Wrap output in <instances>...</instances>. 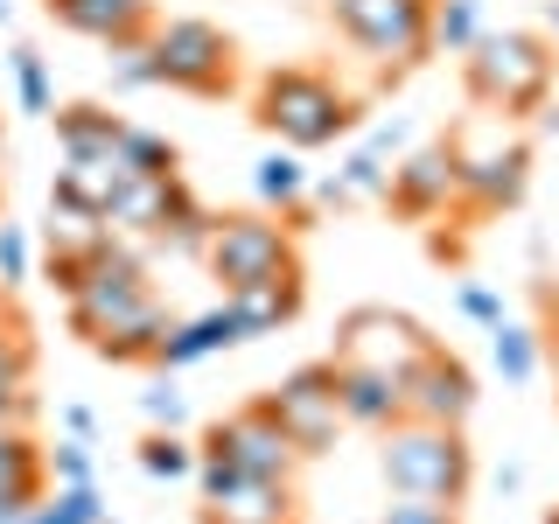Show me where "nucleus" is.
I'll list each match as a JSON object with an SVG mask.
<instances>
[{"instance_id":"f257e3e1","label":"nucleus","mask_w":559,"mask_h":524,"mask_svg":"<svg viewBox=\"0 0 559 524\" xmlns=\"http://www.w3.org/2000/svg\"><path fill=\"white\" fill-rule=\"evenodd\" d=\"M252 119L280 147L314 154V147H336L343 133H357V98H349L336 78L308 70V63H280L252 84Z\"/></svg>"},{"instance_id":"f03ea898","label":"nucleus","mask_w":559,"mask_h":524,"mask_svg":"<svg viewBox=\"0 0 559 524\" xmlns=\"http://www.w3.org/2000/svg\"><path fill=\"white\" fill-rule=\"evenodd\" d=\"M552 78H559V49L532 28H483L476 43L462 49V84L468 98L489 105L503 119H524L552 98Z\"/></svg>"},{"instance_id":"7ed1b4c3","label":"nucleus","mask_w":559,"mask_h":524,"mask_svg":"<svg viewBox=\"0 0 559 524\" xmlns=\"http://www.w3.org/2000/svg\"><path fill=\"white\" fill-rule=\"evenodd\" d=\"M378 476L392 497H433L462 503L476 483V454H468L462 427H433V419H392L378 433Z\"/></svg>"},{"instance_id":"20e7f679","label":"nucleus","mask_w":559,"mask_h":524,"mask_svg":"<svg viewBox=\"0 0 559 524\" xmlns=\"http://www.w3.org/2000/svg\"><path fill=\"white\" fill-rule=\"evenodd\" d=\"M448 154H454V210H468V217L518 210L524 189H532V140H518L503 127L448 133Z\"/></svg>"},{"instance_id":"39448f33","label":"nucleus","mask_w":559,"mask_h":524,"mask_svg":"<svg viewBox=\"0 0 559 524\" xmlns=\"http://www.w3.org/2000/svg\"><path fill=\"white\" fill-rule=\"evenodd\" d=\"M203 266L224 294H245V287H280V279H294L301 273V252H294V231L273 224L266 210H231V217L210 224Z\"/></svg>"},{"instance_id":"423d86ee","label":"nucleus","mask_w":559,"mask_h":524,"mask_svg":"<svg viewBox=\"0 0 559 524\" xmlns=\"http://www.w3.org/2000/svg\"><path fill=\"white\" fill-rule=\"evenodd\" d=\"M427 14H433V0H329V28H336L357 57H371L392 84L433 57Z\"/></svg>"},{"instance_id":"0eeeda50","label":"nucleus","mask_w":559,"mask_h":524,"mask_svg":"<svg viewBox=\"0 0 559 524\" xmlns=\"http://www.w3.org/2000/svg\"><path fill=\"white\" fill-rule=\"evenodd\" d=\"M154 63H162L168 92L189 98H224L238 92V43L217 22H197V14H175V22H154Z\"/></svg>"},{"instance_id":"6e6552de","label":"nucleus","mask_w":559,"mask_h":524,"mask_svg":"<svg viewBox=\"0 0 559 524\" xmlns=\"http://www.w3.org/2000/svg\"><path fill=\"white\" fill-rule=\"evenodd\" d=\"M266 406L280 413V427L294 433L301 462H322V454L336 448V433H343V413H336V357H314V364H301V371H287L266 392Z\"/></svg>"},{"instance_id":"1a4fd4ad","label":"nucleus","mask_w":559,"mask_h":524,"mask_svg":"<svg viewBox=\"0 0 559 524\" xmlns=\"http://www.w3.org/2000/svg\"><path fill=\"white\" fill-rule=\"evenodd\" d=\"M203 454H231L245 476H266V483H294V468H301V448H294V433L280 427L266 398H245L238 413H224L203 433Z\"/></svg>"},{"instance_id":"9d476101","label":"nucleus","mask_w":559,"mask_h":524,"mask_svg":"<svg viewBox=\"0 0 559 524\" xmlns=\"http://www.w3.org/2000/svg\"><path fill=\"white\" fill-rule=\"evenodd\" d=\"M427 349H433V336L413 322V314H399V308H349L329 357H336V364H371V371L406 378Z\"/></svg>"},{"instance_id":"9b49d317","label":"nucleus","mask_w":559,"mask_h":524,"mask_svg":"<svg viewBox=\"0 0 559 524\" xmlns=\"http://www.w3.org/2000/svg\"><path fill=\"white\" fill-rule=\"evenodd\" d=\"M399 392H406V419H433V427H468V413H476V398H483L476 371L441 343L399 378Z\"/></svg>"},{"instance_id":"f8f14e48","label":"nucleus","mask_w":559,"mask_h":524,"mask_svg":"<svg viewBox=\"0 0 559 524\" xmlns=\"http://www.w3.org/2000/svg\"><path fill=\"white\" fill-rule=\"evenodd\" d=\"M384 210L406 224H433L454 210V154L448 140H427V147L399 154L392 175H384Z\"/></svg>"},{"instance_id":"ddd939ff","label":"nucleus","mask_w":559,"mask_h":524,"mask_svg":"<svg viewBox=\"0 0 559 524\" xmlns=\"http://www.w3.org/2000/svg\"><path fill=\"white\" fill-rule=\"evenodd\" d=\"M49 22L84 35L98 49H127V43H147L154 35V8L147 0H43Z\"/></svg>"},{"instance_id":"4468645a","label":"nucleus","mask_w":559,"mask_h":524,"mask_svg":"<svg viewBox=\"0 0 559 524\" xmlns=\"http://www.w3.org/2000/svg\"><path fill=\"white\" fill-rule=\"evenodd\" d=\"M336 413H343V427H357V433H384L392 419H406V392H399L392 371L336 364Z\"/></svg>"},{"instance_id":"2eb2a0df","label":"nucleus","mask_w":559,"mask_h":524,"mask_svg":"<svg viewBox=\"0 0 559 524\" xmlns=\"http://www.w3.org/2000/svg\"><path fill=\"white\" fill-rule=\"evenodd\" d=\"M162 336H168V308L154 301V294H140L127 314H112V322L92 329L84 343H92L105 364H154L162 357Z\"/></svg>"},{"instance_id":"dca6fc26","label":"nucleus","mask_w":559,"mask_h":524,"mask_svg":"<svg viewBox=\"0 0 559 524\" xmlns=\"http://www.w3.org/2000/svg\"><path fill=\"white\" fill-rule=\"evenodd\" d=\"M119 133H127V119L112 112V105H63L57 112V154L63 162H78V168H105V162H119Z\"/></svg>"},{"instance_id":"f3484780","label":"nucleus","mask_w":559,"mask_h":524,"mask_svg":"<svg viewBox=\"0 0 559 524\" xmlns=\"http://www.w3.org/2000/svg\"><path fill=\"white\" fill-rule=\"evenodd\" d=\"M245 343V329H238V314L231 301L224 308H210V314H189V322H168V336H162V371H189V364H203V357H217V349H238Z\"/></svg>"},{"instance_id":"a211bd4d","label":"nucleus","mask_w":559,"mask_h":524,"mask_svg":"<svg viewBox=\"0 0 559 524\" xmlns=\"http://www.w3.org/2000/svg\"><path fill=\"white\" fill-rule=\"evenodd\" d=\"M224 301H231L245 343H259V336H273V329H287L294 314H301L308 287H301V273H294V279H280V287H245V294H224Z\"/></svg>"},{"instance_id":"6ab92c4d","label":"nucleus","mask_w":559,"mask_h":524,"mask_svg":"<svg viewBox=\"0 0 559 524\" xmlns=\"http://www.w3.org/2000/svg\"><path fill=\"white\" fill-rule=\"evenodd\" d=\"M308 182H314V175L301 168V154H294V147H273V154H259V162H252L259 203L280 210V217H308Z\"/></svg>"},{"instance_id":"aec40b11","label":"nucleus","mask_w":559,"mask_h":524,"mask_svg":"<svg viewBox=\"0 0 559 524\" xmlns=\"http://www.w3.org/2000/svg\"><path fill=\"white\" fill-rule=\"evenodd\" d=\"M384 154H371V147H357L349 162L336 168V175H322V182H308V203H322V210H343V203H384Z\"/></svg>"},{"instance_id":"412c9836","label":"nucleus","mask_w":559,"mask_h":524,"mask_svg":"<svg viewBox=\"0 0 559 524\" xmlns=\"http://www.w3.org/2000/svg\"><path fill=\"white\" fill-rule=\"evenodd\" d=\"M217 524H294V483H266V476H245L231 497L210 511Z\"/></svg>"},{"instance_id":"4be33fe9","label":"nucleus","mask_w":559,"mask_h":524,"mask_svg":"<svg viewBox=\"0 0 559 524\" xmlns=\"http://www.w3.org/2000/svg\"><path fill=\"white\" fill-rule=\"evenodd\" d=\"M489 357H497L503 384H532V378H538V364H546V343H538V329H532V322H511V314H503V322L489 329Z\"/></svg>"},{"instance_id":"5701e85b","label":"nucleus","mask_w":559,"mask_h":524,"mask_svg":"<svg viewBox=\"0 0 559 524\" xmlns=\"http://www.w3.org/2000/svg\"><path fill=\"white\" fill-rule=\"evenodd\" d=\"M119 168L140 175V182H168V175H182V154H175L168 133L133 127V119H127V133H119Z\"/></svg>"},{"instance_id":"b1692460","label":"nucleus","mask_w":559,"mask_h":524,"mask_svg":"<svg viewBox=\"0 0 559 524\" xmlns=\"http://www.w3.org/2000/svg\"><path fill=\"white\" fill-rule=\"evenodd\" d=\"M476 35H483V0H433V14H427L433 57H462Z\"/></svg>"},{"instance_id":"393cba45","label":"nucleus","mask_w":559,"mask_h":524,"mask_svg":"<svg viewBox=\"0 0 559 524\" xmlns=\"http://www.w3.org/2000/svg\"><path fill=\"white\" fill-rule=\"evenodd\" d=\"M210 224H217V217H210V210H203V203L182 189V196L168 203V224L154 231V245H162V252H182V259H203V245H210Z\"/></svg>"},{"instance_id":"a878e982","label":"nucleus","mask_w":559,"mask_h":524,"mask_svg":"<svg viewBox=\"0 0 559 524\" xmlns=\"http://www.w3.org/2000/svg\"><path fill=\"white\" fill-rule=\"evenodd\" d=\"M140 468H147L154 483H189V476H197V448H189L182 433H162V427H154L147 441H140Z\"/></svg>"},{"instance_id":"bb28decb","label":"nucleus","mask_w":559,"mask_h":524,"mask_svg":"<svg viewBox=\"0 0 559 524\" xmlns=\"http://www.w3.org/2000/svg\"><path fill=\"white\" fill-rule=\"evenodd\" d=\"M8 70H14V98H22V112L28 119H49V105H57V92H49V63H43V49H14L8 57Z\"/></svg>"},{"instance_id":"cd10ccee","label":"nucleus","mask_w":559,"mask_h":524,"mask_svg":"<svg viewBox=\"0 0 559 524\" xmlns=\"http://www.w3.org/2000/svg\"><path fill=\"white\" fill-rule=\"evenodd\" d=\"M105 78H112V92H154V84H162V63H154V43L105 49Z\"/></svg>"},{"instance_id":"c85d7f7f","label":"nucleus","mask_w":559,"mask_h":524,"mask_svg":"<svg viewBox=\"0 0 559 524\" xmlns=\"http://www.w3.org/2000/svg\"><path fill=\"white\" fill-rule=\"evenodd\" d=\"M22 476H49L43 441H35V427H0V483H22Z\"/></svg>"},{"instance_id":"c756f323","label":"nucleus","mask_w":559,"mask_h":524,"mask_svg":"<svg viewBox=\"0 0 559 524\" xmlns=\"http://www.w3.org/2000/svg\"><path fill=\"white\" fill-rule=\"evenodd\" d=\"M43 468H49V483H98V462H92V441H63L57 448H43Z\"/></svg>"},{"instance_id":"7c9ffc66","label":"nucleus","mask_w":559,"mask_h":524,"mask_svg":"<svg viewBox=\"0 0 559 524\" xmlns=\"http://www.w3.org/2000/svg\"><path fill=\"white\" fill-rule=\"evenodd\" d=\"M28 266H35V245H28V231L0 217V294L28 287Z\"/></svg>"},{"instance_id":"2f4dec72","label":"nucleus","mask_w":559,"mask_h":524,"mask_svg":"<svg viewBox=\"0 0 559 524\" xmlns=\"http://www.w3.org/2000/svg\"><path fill=\"white\" fill-rule=\"evenodd\" d=\"M0 378H35V343L22 314H0Z\"/></svg>"},{"instance_id":"473e14b6","label":"nucleus","mask_w":559,"mask_h":524,"mask_svg":"<svg viewBox=\"0 0 559 524\" xmlns=\"http://www.w3.org/2000/svg\"><path fill=\"white\" fill-rule=\"evenodd\" d=\"M378 524H462V503H433V497H392Z\"/></svg>"},{"instance_id":"72a5a7b5","label":"nucleus","mask_w":559,"mask_h":524,"mask_svg":"<svg viewBox=\"0 0 559 524\" xmlns=\"http://www.w3.org/2000/svg\"><path fill=\"white\" fill-rule=\"evenodd\" d=\"M454 308H462V314H468L476 329H497L503 314H511V308H503V294L489 287V279H462V294H454Z\"/></svg>"},{"instance_id":"f704fd0d","label":"nucleus","mask_w":559,"mask_h":524,"mask_svg":"<svg viewBox=\"0 0 559 524\" xmlns=\"http://www.w3.org/2000/svg\"><path fill=\"white\" fill-rule=\"evenodd\" d=\"M140 413H147V427H162V433H182V419H189V398L175 392V384H147V392H140Z\"/></svg>"},{"instance_id":"c9c22d12","label":"nucleus","mask_w":559,"mask_h":524,"mask_svg":"<svg viewBox=\"0 0 559 524\" xmlns=\"http://www.w3.org/2000/svg\"><path fill=\"white\" fill-rule=\"evenodd\" d=\"M112 245H119V238H112ZM112 245H105V252H112ZM92 266H98V252H49V287L70 301V294L92 279Z\"/></svg>"},{"instance_id":"e433bc0d","label":"nucleus","mask_w":559,"mask_h":524,"mask_svg":"<svg viewBox=\"0 0 559 524\" xmlns=\"http://www.w3.org/2000/svg\"><path fill=\"white\" fill-rule=\"evenodd\" d=\"M49 497V476H22V483H0V524H22L35 503Z\"/></svg>"},{"instance_id":"4c0bfd02","label":"nucleus","mask_w":559,"mask_h":524,"mask_svg":"<svg viewBox=\"0 0 559 524\" xmlns=\"http://www.w3.org/2000/svg\"><path fill=\"white\" fill-rule=\"evenodd\" d=\"M35 392H28V378H0V427H35Z\"/></svg>"},{"instance_id":"58836bf2","label":"nucleus","mask_w":559,"mask_h":524,"mask_svg":"<svg viewBox=\"0 0 559 524\" xmlns=\"http://www.w3.org/2000/svg\"><path fill=\"white\" fill-rule=\"evenodd\" d=\"M538 343L559 349V287H552V279L538 287Z\"/></svg>"},{"instance_id":"ea45409f","label":"nucleus","mask_w":559,"mask_h":524,"mask_svg":"<svg viewBox=\"0 0 559 524\" xmlns=\"http://www.w3.org/2000/svg\"><path fill=\"white\" fill-rule=\"evenodd\" d=\"M57 419H63V433H70V441H98V413L84 406V398H70V406H63Z\"/></svg>"},{"instance_id":"a19ab883","label":"nucleus","mask_w":559,"mask_h":524,"mask_svg":"<svg viewBox=\"0 0 559 524\" xmlns=\"http://www.w3.org/2000/svg\"><path fill=\"white\" fill-rule=\"evenodd\" d=\"M406 119H378V127H371V140H364V147H371V154H399V147H406Z\"/></svg>"},{"instance_id":"79ce46f5","label":"nucleus","mask_w":559,"mask_h":524,"mask_svg":"<svg viewBox=\"0 0 559 524\" xmlns=\"http://www.w3.org/2000/svg\"><path fill=\"white\" fill-rule=\"evenodd\" d=\"M538 133H559V98H546V105H538Z\"/></svg>"},{"instance_id":"37998d69","label":"nucleus","mask_w":559,"mask_h":524,"mask_svg":"<svg viewBox=\"0 0 559 524\" xmlns=\"http://www.w3.org/2000/svg\"><path fill=\"white\" fill-rule=\"evenodd\" d=\"M546 43L559 49V0H546Z\"/></svg>"},{"instance_id":"c03bdc74","label":"nucleus","mask_w":559,"mask_h":524,"mask_svg":"<svg viewBox=\"0 0 559 524\" xmlns=\"http://www.w3.org/2000/svg\"><path fill=\"white\" fill-rule=\"evenodd\" d=\"M14 22V0H0V28H8Z\"/></svg>"},{"instance_id":"a18cd8bd","label":"nucleus","mask_w":559,"mask_h":524,"mask_svg":"<svg viewBox=\"0 0 559 524\" xmlns=\"http://www.w3.org/2000/svg\"><path fill=\"white\" fill-rule=\"evenodd\" d=\"M0 314H14V308H8V294H0Z\"/></svg>"},{"instance_id":"49530a36","label":"nucleus","mask_w":559,"mask_h":524,"mask_svg":"<svg viewBox=\"0 0 559 524\" xmlns=\"http://www.w3.org/2000/svg\"><path fill=\"white\" fill-rule=\"evenodd\" d=\"M546 524H559V511H552V517H546Z\"/></svg>"},{"instance_id":"de8ad7c7","label":"nucleus","mask_w":559,"mask_h":524,"mask_svg":"<svg viewBox=\"0 0 559 524\" xmlns=\"http://www.w3.org/2000/svg\"><path fill=\"white\" fill-rule=\"evenodd\" d=\"M203 524H217V517H203Z\"/></svg>"},{"instance_id":"09e8293b","label":"nucleus","mask_w":559,"mask_h":524,"mask_svg":"<svg viewBox=\"0 0 559 524\" xmlns=\"http://www.w3.org/2000/svg\"><path fill=\"white\" fill-rule=\"evenodd\" d=\"M105 524H112V517H105Z\"/></svg>"}]
</instances>
